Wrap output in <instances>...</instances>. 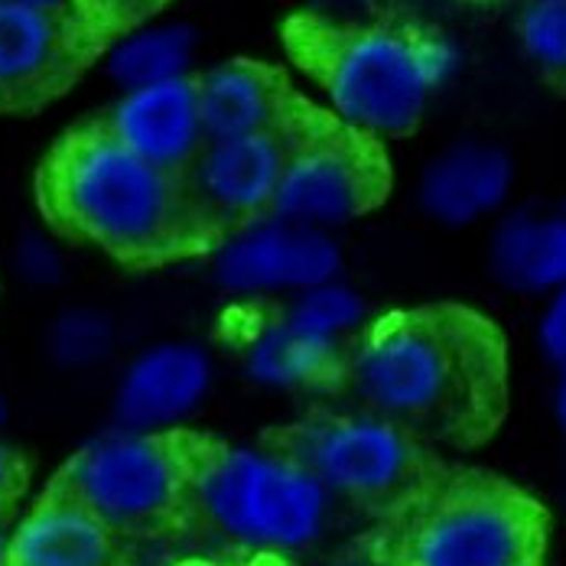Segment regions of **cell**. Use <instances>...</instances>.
<instances>
[{"label": "cell", "instance_id": "5b68a950", "mask_svg": "<svg viewBox=\"0 0 566 566\" xmlns=\"http://www.w3.org/2000/svg\"><path fill=\"white\" fill-rule=\"evenodd\" d=\"M310 62L333 117L385 140L420 124L430 98L453 82L462 56L440 33L355 27L319 36Z\"/></svg>", "mask_w": 566, "mask_h": 566}, {"label": "cell", "instance_id": "d6986e66", "mask_svg": "<svg viewBox=\"0 0 566 566\" xmlns=\"http://www.w3.org/2000/svg\"><path fill=\"white\" fill-rule=\"evenodd\" d=\"M192 53H196V36L189 27L154 23V20L120 33L105 50L108 72L120 85V92L186 75Z\"/></svg>", "mask_w": 566, "mask_h": 566}, {"label": "cell", "instance_id": "4fadbf2b", "mask_svg": "<svg viewBox=\"0 0 566 566\" xmlns=\"http://www.w3.org/2000/svg\"><path fill=\"white\" fill-rule=\"evenodd\" d=\"M120 534L75 502L40 495L10 537L7 566H117Z\"/></svg>", "mask_w": 566, "mask_h": 566}, {"label": "cell", "instance_id": "7c38bea8", "mask_svg": "<svg viewBox=\"0 0 566 566\" xmlns=\"http://www.w3.org/2000/svg\"><path fill=\"white\" fill-rule=\"evenodd\" d=\"M98 120L127 150L179 176H186L209 144L192 75L127 88Z\"/></svg>", "mask_w": 566, "mask_h": 566}, {"label": "cell", "instance_id": "83f0119b", "mask_svg": "<svg viewBox=\"0 0 566 566\" xmlns=\"http://www.w3.org/2000/svg\"><path fill=\"white\" fill-rule=\"evenodd\" d=\"M17 3L46 7V10H75V7H78V0H17Z\"/></svg>", "mask_w": 566, "mask_h": 566}, {"label": "cell", "instance_id": "30bf717a", "mask_svg": "<svg viewBox=\"0 0 566 566\" xmlns=\"http://www.w3.org/2000/svg\"><path fill=\"white\" fill-rule=\"evenodd\" d=\"M98 53L78 10L0 0V112H30L59 95Z\"/></svg>", "mask_w": 566, "mask_h": 566}, {"label": "cell", "instance_id": "ffe728a7", "mask_svg": "<svg viewBox=\"0 0 566 566\" xmlns=\"http://www.w3.org/2000/svg\"><path fill=\"white\" fill-rule=\"evenodd\" d=\"M283 316L293 326H300L319 339L342 342V345H352V336H358L365 329L361 326L365 303L358 300V293H352L348 286L336 281L316 283V286L293 293Z\"/></svg>", "mask_w": 566, "mask_h": 566}, {"label": "cell", "instance_id": "52a82bcc", "mask_svg": "<svg viewBox=\"0 0 566 566\" xmlns=\"http://www.w3.org/2000/svg\"><path fill=\"white\" fill-rule=\"evenodd\" d=\"M199 443V433L170 427L98 440L59 469L46 495L92 511L120 537L182 527Z\"/></svg>", "mask_w": 566, "mask_h": 566}, {"label": "cell", "instance_id": "8fae6325", "mask_svg": "<svg viewBox=\"0 0 566 566\" xmlns=\"http://www.w3.org/2000/svg\"><path fill=\"white\" fill-rule=\"evenodd\" d=\"M212 251L216 281L234 293H300L306 286L336 281L342 264L339 244L329 231L296 226L281 216H261L228 231Z\"/></svg>", "mask_w": 566, "mask_h": 566}, {"label": "cell", "instance_id": "ac0fdd59", "mask_svg": "<svg viewBox=\"0 0 566 566\" xmlns=\"http://www.w3.org/2000/svg\"><path fill=\"white\" fill-rule=\"evenodd\" d=\"M492 271L517 293L566 286V216H509L492 238Z\"/></svg>", "mask_w": 566, "mask_h": 566}, {"label": "cell", "instance_id": "3957f363", "mask_svg": "<svg viewBox=\"0 0 566 566\" xmlns=\"http://www.w3.org/2000/svg\"><path fill=\"white\" fill-rule=\"evenodd\" d=\"M336 499L290 455L202 437L182 527L244 554H300L333 524Z\"/></svg>", "mask_w": 566, "mask_h": 566}, {"label": "cell", "instance_id": "8992f818", "mask_svg": "<svg viewBox=\"0 0 566 566\" xmlns=\"http://www.w3.org/2000/svg\"><path fill=\"white\" fill-rule=\"evenodd\" d=\"M264 447L300 462L336 502L397 511L433 479V455L400 423L375 410L310 413L264 433Z\"/></svg>", "mask_w": 566, "mask_h": 566}, {"label": "cell", "instance_id": "ba28073f", "mask_svg": "<svg viewBox=\"0 0 566 566\" xmlns=\"http://www.w3.org/2000/svg\"><path fill=\"white\" fill-rule=\"evenodd\" d=\"M391 172L381 140L342 124L339 117L306 114L271 216L310 228H339L385 202Z\"/></svg>", "mask_w": 566, "mask_h": 566}, {"label": "cell", "instance_id": "cb8c5ba5", "mask_svg": "<svg viewBox=\"0 0 566 566\" xmlns=\"http://www.w3.org/2000/svg\"><path fill=\"white\" fill-rule=\"evenodd\" d=\"M30 489V459L0 440V511H17Z\"/></svg>", "mask_w": 566, "mask_h": 566}, {"label": "cell", "instance_id": "f1b7e54d", "mask_svg": "<svg viewBox=\"0 0 566 566\" xmlns=\"http://www.w3.org/2000/svg\"><path fill=\"white\" fill-rule=\"evenodd\" d=\"M368 566H381L378 560H375V554H371V564H368Z\"/></svg>", "mask_w": 566, "mask_h": 566}, {"label": "cell", "instance_id": "5bb4252c", "mask_svg": "<svg viewBox=\"0 0 566 566\" xmlns=\"http://www.w3.org/2000/svg\"><path fill=\"white\" fill-rule=\"evenodd\" d=\"M199 85V112L209 140L244 137L261 130H277L293 124L296 112L281 75L258 62H222L196 78Z\"/></svg>", "mask_w": 566, "mask_h": 566}, {"label": "cell", "instance_id": "2e32d148", "mask_svg": "<svg viewBox=\"0 0 566 566\" xmlns=\"http://www.w3.org/2000/svg\"><path fill=\"white\" fill-rule=\"evenodd\" d=\"M209 388V358L196 345H160L140 355L120 391L117 410L137 427L164 430L167 423L189 413Z\"/></svg>", "mask_w": 566, "mask_h": 566}, {"label": "cell", "instance_id": "9a60e30c", "mask_svg": "<svg viewBox=\"0 0 566 566\" xmlns=\"http://www.w3.org/2000/svg\"><path fill=\"white\" fill-rule=\"evenodd\" d=\"M514 164L492 144H459L440 154L420 182L423 209L447 226H472L505 206Z\"/></svg>", "mask_w": 566, "mask_h": 566}, {"label": "cell", "instance_id": "d4e9b609", "mask_svg": "<svg viewBox=\"0 0 566 566\" xmlns=\"http://www.w3.org/2000/svg\"><path fill=\"white\" fill-rule=\"evenodd\" d=\"M78 329H82L78 316H72L69 323H62V336H59V345H65V348H69V355H75V352H85V355H92V352L105 348V326H102V323H95V319H92V326H88V333H85V336H82Z\"/></svg>", "mask_w": 566, "mask_h": 566}, {"label": "cell", "instance_id": "6da1fadb", "mask_svg": "<svg viewBox=\"0 0 566 566\" xmlns=\"http://www.w3.org/2000/svg\"><path fill=\"white\" fill-rule=\"evenodd\" d=\"M342 388L427 447H472L505 407V345L465 306L397 310L355 336Z\"/></svg>", "mask_w": 566, "mask_h": 566}, {"label": "cell", "instance_id": "603a6c76", "mask_svg": "<svg viewBox=\"0 0 566 566\" xmlns=\"http://www.w3.org/2000/svg\"><path fill=\"white\" fill-rule=\"evenodd\" d=\"M537 342L557 368H566V286L547 293L544 313L537 319Z\"/></svg>", "mask_w": 566, "mask_h": 566}, {"label": "cell", "instance_id": "44dd1931", "mask_svg": "<svg viewBox=\"0 0 566 566\" xmlns=\"http://www.w3.org/2000/svg\"><path fill=\"white\" fill-rule=\"evenodd\" d=\"M517 43L534 69L566 78V0H524L517 10Z\"/></svg>", "mask_w": 566, "mask_h": 566}, {"label": "cell", "instance_id": "484cf974", "mask_svg": "<svg viewBox=\"0 0 566 566\" xmlns=\"http://www.w3.org/2000/svg\"><path fill=\"white\" fill-rule=\"evenodd\" d=\"M13 527H17V511H0V566H7V551H10Z\"/></svg>", "mask_w": 566, "mask_h": 566}, {"label": "cell", "instance_id": "4316f807", "mask_svg": "<svg viewBox=\"0 0 566 566\" xmlns=\"http://www.w3.org/2000/svg\"><path fill=\"white\" fill-rule=\"evenodd\" d=\"M557 420L566 433V368H560V381H557Z\"/></svg>", "mask_w": 566, "mask_h": 566}, {"label": "cell", "instance_id": "7402d4cb", "mask_svg": "<svg viewBox=\"0 0 566 566\" xmlns=\"http://www.w3.org/2000/svg\"><path fill=\"white\" fill-rule=\"evenodd\" d=\"M164 3L167 0H78L75 10L95 33H108L114 43L120 33L147 23Z\"/></svg>", "mask_w": 566, "mask_h": 566}, {"label": "cell", "instance_id": "9c48e42d", "mask_svg": "<svg viewBox=\"0 0 566 566\" xmlns=\"http://www.w3.org/2000/svg\"><path fill=\"white\" fill-rule=\"evenodd\" d=\"M306 112L277 130L209 140L186 170V189L216 244L228 231L271 216L283 170Z\"/></svg>", "mask_w": 566, "mask_h": 566}, {"label": "cell", "instance_id": "e0dca14e", "mask_svg": "<svg viewBox=\"0 0 566 566\" xmlns=\"http://www.w3.org/2000/svg\"><path fill=\"white\" fill-rule=\"evenodd\" d=\"M352 345L329 342L293 326L286 316L268 323L244 348V371L281 391L342 388Z\"/></svg>", "mask_w": 566, "mask_h": 566}, {"label": "cell", "instance_id": "277c9868", "mask_svg": "<svg viewBox=\"0 0 566 566\" xmlns=\"http://www.w3.org/2000/svg\"><path fill=\"white\" fill-rule=\"evenodd\" d=\"M544 514L499 479L437 475L391 511L381 566H541Z\"/></svg>", "mask_w": 566, "mask_h": 566}, {"label": "cell", "instance_id": "7a4b0ae2", "mask_svg": "<svg viewBox=\"0 0 566 566\" xmlns=\"http://www.w3.org/2000/svg\"><path fill=\"white\" fill-rule=\"evenodd\" d=\"M36 202L62 238L127 268H164L216 248L186 179L127 150L98 117L50 147L36 172Z\"/></svg>", "mask_w": 566, "mask_h": 566}]
</instances>
